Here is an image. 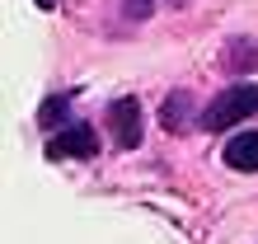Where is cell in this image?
<instances>
[{
  "mask_svg": "<svg viewBox=\"0 0 258 244\" xmlns=\"http://www.w3.org/2000/svg\"><path fill=\"white\" fill-rule=\"evenodd\" d=\"M244 117H258V85L253 80H235L225 94H216L207 103L202 127L207 132H225V127H235V122H244Z\"/></svg>",
  "mask_w": 258,
  "mask_h": 244,
  "instance_id": "obj_1",
  "label": "cell"
},
{
  "mask_svg": "<svg viewBox=\"0 0 258 244\" xmlns=\"http://www.w3.org/2000/svg\"><path fill=\"white\" fill-rule=\"evenodd\" d=\"M47 155H52V160H94V155H99V136H94L89 122H66V127L52 132Z\"/></svg>",
  "mask_w": 258,
  "mask_h": 244,
  "instance_id": "obj_2",
  "label": "cell"
},
{
  "mask_svg": "<svg viewBox=\"0 0 258 244\" xmlns=\"http://www.w3.org/2000/svg\"><path fill=\"white\" fill-rule=\"evenodd\" d=\"M108 132H113V141L122 146V150H136V146H141L146 122H141V103H136L132 94L108 103Z\"/></svg>",
  "mask_w": 258,
  "mask_h": 244,
  "instance_id": "obj_3",
  "label": "cell"
},
{
  "mask_svg": "<svg viewBox=\"0 0 258 244\" xmlns=\"http://www.w3.org/2000/svg\"><path fill=\"white\" fill-rule=\"evenodd\" d=\"M221 160L230 164L239 174H258V132H235L230 141H225Z\"/></svg>",
  "mask_w": 258,
  "mask_h": 244,
  "instance_id": "obj_4",
  "label": "cell"
},
{
  "mask_svg": "<svg viewBox=\"0 0 258 244\" xmlns=\"http://www.w3.org/2000/svg\"><path fill=\"white\" fill-rule=\"evenodd\" d=\"M221 61H225V71H230L235 80H244V75L258 71V42H253V38H235L230 47H225Z\"/></svg>",
  "mask_w": 258,
  "mask_h": 244,
  "instance_id": "obj_5",
  "label": "cell"
},
{
  "mask_svg": "<svg viewBox=\"0 0 258 244\" xmlns=\"http://www.w3.org/2000/svg\"><path fill=\"white\" fill-rule=\"evenodd\" d=\"M188 117H192V94H183V89H174V94L164 99V113H160L164 132H183V127H188Z\"/></svg>",
  "mask_w": 258,
  "mask_h": 244,
  "instance_id": "obj_6",
  "label": "cell"
},
{
  "mask_svg": "<svg viewBox=\"0 0 258 244\" xmlns=\"http://www.w3.org/2000/svg\"><path fill=\"white\" fill-rule=\"evenodd\" d=\"M66 113H71V94H52V99H42L38 122L42 127H66Z\"/></svg>",
  "mask_w": 258,
  "mask_h": 244,
  "instance_id": "obj_7",
  "label": "cell"
},
{
  "mask_svg": "<svg viewBox=\"0 0 258 244\" xmlns=\"http://www.w3.org/2000/svg\"><path fill=\"white\" fill-rule=\"evenodd\" d=\"M150 10H155V0H127V14H132V19H146Z\"/></svg>",
  "mask_w": 258,
  "mask_h": 244,
  "instance_id": "obj_8",
  "label": "cell"
},
{
  "mask_svg": "<svg viewBox=\"0 0 258 244\" xmlns=\"http://www.w3.org/2000/svg\"><path fill=\"white\" fill-rule=\"evenodd\" d=\"M38 5H42V10H52V5H56V0H38Z\"/></svg>",
  "mask_w": 258,
  "mask_h": 244,
  "instance_id": "obj_9",
  "label": "cell"
}]
</instances>
